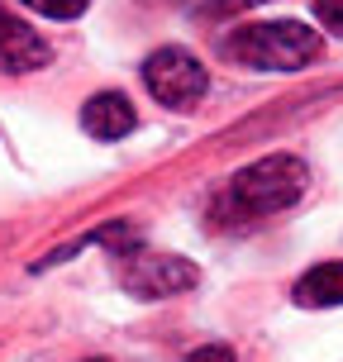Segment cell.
I'll use <instances>...</instances> for the list:
<instances>
[{
    "label": "cell",
    "instance_id": "6da1fadb",
    "mask_svg": "<svg viewBox=\"0 0 343 362\" xmlns=\"http://www.w3.org/2000/svg\"><path fill=\"white\" fill-rule=\"evenodd\" d=\"M310 186V167L296 153H267L257 163L238 167L229 186H224V219H262L277 210H291L306 196Z\"/></svg>",
    "mask_w": 343,
    "mask_h": 362
},
{
    "label": "cell",
    "instance_id": "7a4b0ae2",
    "mask_svg": "<svg viewBox=\"0 0 343 362\" xmlns=\"http://www.w3.org/2000/svg\"><path fill=\"white\" fill-rule=\"evenodd\" d=\"M325 53V38L301 19H262V24H238L224 38V57H234L253 72H301Z\"/></svg>",
    "mask_w": 343,
    "mask_h": 362
},
{
    "label": "cell",
    "instance_id": "3957f363",
    "mask_svg": "<svg viewBox=\"0 0 343 362\" xmlns=\"http://www.w3.org/2000/svg\"><path fill=\"white\" fill-rule=\"evenodd\" d=\"M144 86L153 90V100H163L167 110H191L210 90V72H205V62H200L191 48H177V43H167V48H153L144 57Z\"/></svg>",
    "mask_w": 343,
    "mask_h": 362
},
{
    "label": "cell",
    "instance_id": "277c9868",
    "mask_svg": "<svg viewBox=\"0 0 343 362\" xmlns=\"http://www.w3.org/2000/svg\"><path fill=\"white\" fill-rule=\"evenodd\" d=\"M200 281V267L186 262L177 253H153V248H124V262H120V286L139 300H167V296H181Z\"/></svg>",
    "mask_w": 343,
    "mask_h": 362
},
{
    "label": "cell",
    "instance_id": "5b68a950",
    "mask_svg": "<svg viewBox=\"0 0 343 362\" xmlns=\"http://www.w3.org/2000/svg\"><path fill=\"white\" fill-rule=\"evenodd\" d=\"M53 62V48L43 43L34 24H24L19 15H5L0 10V72L10 76H24V72H38Z\"/></svg>",
    "mask_w": 343,
    "mask_h": 362
},
{
    "label": "cell",
    "instance_id": "8992f818",
    "mask_svg": "<svg viewBox=\"0 0 343 362\" xmlns=\"http://www.w3.org/2000/svg\"><path fill=\"white\" fill-rule=\"evenodd\" d=\"M134 124H139V110H134V100L124 90H95L81 105V129L91 139H100V144H115V139L134 134Z\"/></svg>",
    "mask_w": 343,
    "mask_h": 362
},
{
    "label": "cell",
    "instance_id": "52a82bcc",
    "mask_svg": "<svg viewBox=\"0 0 343 362\" xmlns=\"http://www.w3.org/2000/svg\"><path fill=\"white\" fill-rule=\"evenodd\" d=\"M291 300L301 310H329L343 305V262H320L310 267L296 286H291Z\"/></svg>",
    "mask_w": 343,
    "mask_h": 362
},
{
    "label": "cell",
    "instance_id": "ba28073f",
    "mask_svg": "<svg viewBox=\"0 0 343 362\" xmlns=\"http://www.w3.org/2000/svg\"><path fill=\"white\" fill-rule=\"evenodd\" d=\"M181 5L200 19H229V15H243V10H257L267 0H181Z\"/></svg>",
    "mask_w": 343,
    "mask_h": 362
},
{
    "label": "cell",
    "instance_id": "9c48e42d",
    "mask_svg": "<svg viewBox=\"0 0 343 362\" xmlns=\"http://www.w3.org/2000/svg\"><path fill=\"white\" fill-rule=\"evenodd\" d=\"M24 5H29L34 15H43V19H76L91 0H24Z\"/></svg>",
    "mask_w": 343,
    "mask_h": 362
},
{
    "label": "cell",
    "instance_id": "30bf717a",
    "mask_svg": "<svg viewBox=\"0 0 343 362\" xmlns=\"http://www.w3.org/2000/svg\"><path fill=\"white\" fill-rule=\"evenodd\" d=\"M315 19H320L334 38H343V0H315Z\"/></svg>",
    "mask_w": 343,
    "mask_h": 362
},
{
    "label": "cell",
    "instance_id": "8fae6325",
    "mask_svg": "<svg viewBox=\"0 0 343 362\" xmlns=\"http://www.w3.org/2000/svg\"><path fill=\"white\" fill-rule=\"evenodd\" d=\"M186 362H234V348H224V344H205V348H196Z\"/></svg>",
    "mask_w": 343,
    "mask_h": 362
},
{
    "label": "cell",
    "instance_id": "7c38bea8",
    "mask_svg": "<svg viewBox=\"0 0 343 362\" xmlns=\"http://www.w3.org/2000/svg\"><path fill=\"white\" fill-rule=\"evenodd\" d=\"M91 362H105V358H91Z\"/></svg>",
    "mask_w": 343,
    "mask_h": 362
}]
</instances>
